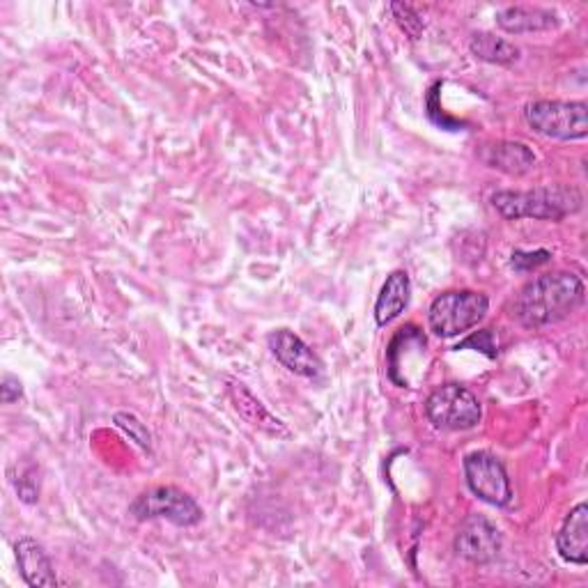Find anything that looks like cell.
Returning <instances> with one entry per match:
<instances>
[{"mask_svg": "<svg viewBox=\"0 0 588 588\" xmlns=\"http://www.w3.org/2000/svg\"><path fill=\"white\" fill-rule=\"evenodd\" d=\"M581 278L568 272L538 276L515 299V318L529 328L566 320L584 303Z\"/></svg>", "mask_w": 588, "mask_h": 588, "instance_id": "cell-1", "label": "cell"}, {"mask_svg": "<svg viewBox=\"0 0 588 588\" xmlns=\"http://www.w3.org/2000/svg\"><path fill=\"white\" fill-rule=\"evenodd\" d=\"M492 205L508 221L538 219L561 221L577 215L584 205V196L575 186H538L531 192H499L492 196Z\"/></svg>", "mask_w": 588, "mask_h": 588, "instance_id": "cell-2", "label": "cell"}, {"mask_svg": "<svg viewBox=\"0 0 588 588\" xmlns=\"http://www.w3.org/2000/svg\"><path fill=\"white\" fill-rule=\"evenodd\" d=\"M487 309H489V299L483 292L453 290V292L439 295L433 301L428 311V322L435 336L456 338L469 332V328L479 326Z\"/></svg>", "mask_w": 588, "mask_h": 588, "instance_id": "cell-3", "label": "cell"}, {"mask_svg": "<svg viewBox=\"0 0 588 588\" xmlns=\"http://www.w3.org/2000/svg\"><path fill=\"white\" fill-rule=\"evenodd\" d=\"M426 416L439 430H472L483 418V405L476 393L460 384H443L426 400Z\"/></svg>", "mask_w": 588, "mask_h": 588, "instance_id": "cell-4", "label": "cell"}, {"mask_svg": "<svg viewBox=\"0 0 588 588\" xmlns=\"http://www.w3.org/2000/svg\"><path fill=\"white\" fill-rule=\"evenodd\" d=\"M524 120L535 134L554 140L588 136V106L584 102H533L524 108Z\"/></svg>", "mask_w": 588, "mask_h": 588, "instance_id": "cell-5", "label": "cell"}, {"mask_svg": "<svg viewBox=\"0 0 588 588\" xmlns=\"http://www.w3.org/2000/svg\"><path fill=\"white\" fill-rule=\"evenodd\" d=\"M129 512L136 520H169L177 527H194L203 520V510L192 494L177 487H154L136 497L129 506Z\"/></svg>", "mask_w": 588, "mask_h": 588, "instance_id": "cell-6", "label": "cell"}, {"mask_svg": "<svg viewBox=\"0 0 588 588\" xmlns=\"http://www.w3.org/2000/svg\"><path fill=\"white\" fill-rule=\"evenodd\" d=\"M464 479L469 489L489 506H508L512 487L504 462L487 451H474L464 458Z\"/></svg>", "mask_w": 588, "mask_h": 588, "instance_id": "cell-7", "label": "cell"}, {"mask_svg": "<svg viewBox=\"0 0 588 588\" xmlns=\"http://www.w3.org/2000/svg\"><path fill=\"white\" fill-rule=\"evenodd\" d=\"M456 552L466 561L485 566L501 552V531L487 517L469 515L456 535Z\"/></svg>", "mask_w": 588, "mask_h": 588, "instance_id": "cell-8", "label": "cell"}, {"mask_svg": "<svg viewBox=\"0 0 588 588\" xmlns=\"http://www.w3.org/2000/svg\"><path fill=\"white\" fill-rule=\"evenodd\" d=\"M269 349L272 355L284 364L290 372L301 374V378H318L322 372V361L315 351L305 345L297 334L288 332V328H278V332L269 334Z\"/></svg>", "mask_w": 588, "mask_h": 588, "instance_id": "cell-9", "label": "cell"}, {"mask_svg": "<svg viewBox=\"0 0 588 588\" xmlns=\"http://www.w3.org/2000/svg\"><path fill=\"white\" fill-rule=\"evenodd\" d=\"M556 550L561 558H566L575 566L588 563V506L577 504L563 522L556 535Z\"/></svg>", "mask_w": 588, "mask_h": 588, "instance_id": "cell-10", "label": "cell"}, {"mask_svg": "<svg viewBox=\"0 0 588 588\" xmlns=\"http://www.w3.org/2000/svg\"><path fill=\"white\" fill-rule=\"evenodd\" d=\"M14 554H16L21 577L28 586L33 588L58 586V577L51 566V558L35 538H19L14 545Z\"/></svg>", "mask_w": 588, "mask_h": 588, "instance_id": "cell-11", "label": "cell"}, {"mask_svg": "<svg viewBox=\"0 0 588 588\" xmlns=\"http://www.w3.org/2000/svg\"><path fill=\"white\" fill-rule=\"evenodd\" d=\"M483 163L489 169L501 171L506 175H527L535 169V154L529 146L515 143V140H501L481 150Z\"/></svg>", "mask_w": 588, "mask_h": 588, "instance_id": "cell-12", "label": "cell"}, {"mask_svg": "<svg viewBox=\"0 0 588 588\" xmlns=\"http://www.w3.org/2000/svg\"><path fill=\"white\" fill-rule=\"evenodd\" d=\"M497 26L508 35H524V33H543L558 26V16L545 8L531 5H515L506 8L497 14Z\"/></svg>", "mask_w": 588, "mask_h": 588, "instance_id": "cell-13", "label": "cell"}, {"mask_svg": "<svg viewBox=\"0 0 588 588\" xmlns=\"http://www.w3.org/2000/svg\"><path fill=\"white\" fill-rule=\"evenodd\" d=\"M410 297H412V280L407 272L397 269L389 274L378 297V303H374V322L380 326L391 324L395 318L405 313V309L410 305Z\"/></svg>", "mask_w": 588, "mask_h": 588, "instance_id": "cell-14", "label": "cell"}, {"mask_svg": "<svg viewBox=\"0 0 588 588\" xmlns=\"http://www.w3.org/2000/svg\"><path fill=\"white\" fill-rule=\"evenodd\" d=\"M230 400H232L234 410H238L251 423L253 428L263 430L267 435H274V437L290 435L288 428H286V423L278 420L244 384L230 382Z\"/></svg>", "mask_w": 588, "mask_h": 588, "instance_id": "cell-15", "label": "cell"}, {"mask_svg": "<svg viewBox=\"0 0 588 588\" xmlns=\"http://www.w3.org/2000/svg\"><path fill=\"white\" fill-rule=\"evenodd\" d=\"M469 49H472V54L479 60H485L492 65H512L517 58H520V49H517L512 42L492 35V33H476L472 42H469Z\"/></svg>", "mask_w": 588, "mask_h": 588, "instance_id": "cell-16", "label": "cell"}, {"mask_svg": "<svg viewBox=\"0 0 588 588\" xmlns=\"http://www.w3.org/2000/svg\"><path fill=\"white\" fill-rule=\"evenodd\" d=\"M115 426L120 428L123 433H127L140 449L143 451H152V435L148 430V426L143 420H140L136 414H129V412H120V414H115Z\"/></svg>", "mask_w": 588, "mask_h": 588, "instance_id": "cell-17", "label": "cell"}, {"mask_svg": "<svg viewBox=\"0 0 588 588\" xmlns=\"http://www.w3.org/2000/svg\"><path fill=\"white\" fill-rule=\"evenodd\" d=\"M397 23H400V28H403L412 39H418L420 37V31H423V21L420 16L405 3H393L391 5Z\"/></svg>", "mask_w": 588, "mask_h": 588, "instance_id": "cell-18", "label": "cell"}, {"mask_svg": "<svg viewBox=\"0 0 588 588\" xmlns=\"http://www.w3.org/2000/svg\"><path fill=\"white\" fill-rule=\"evenodd\" d=\"M550 251H535V253H524V251H515L512 253V267L520 272H529L538 265H547L550 263Z\"/></svg>", "mask_w": 588, "mask_h": 588, "instance_id": "cell-19", "label": "cell"}, {"mask_svg": "<svg viewBox=\"0 0 588 588\" xmlns=\"http://www.w3.org/2000/svg\"><path fill=\"white\" fill-rule=\"evenodd\" d=\"M16 492H19V499L26 501V504H35L39 499V483L26 474L23 479H19L16 483Z\"/></svg>", "mask_w": 588, "mask_h": 588, "instance_id": "cell-20", "label": "cell"}, {"mask_svg": "<svg viewBox=\"0 0 588 588\" xmlns=\"http://www.w3.org/2000/svg\"><path fill=\"white\" fill-rule=\"evenodd\" d=\"M23 395V387L16 378H12V374H5L3 378V387H0V397H3V403L10 405L14 403V400H19Z\"/></svg>", "mask_w": 588, "mask_h": 588, "instance_id": "cell-21", "label": "cell"}]
</instances>
